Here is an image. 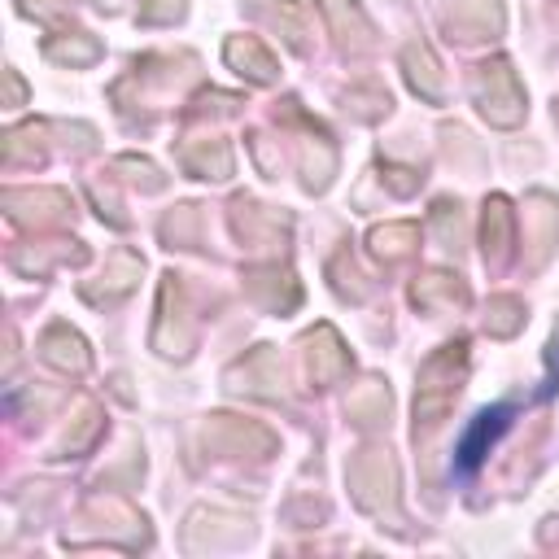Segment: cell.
I'll return each instance as SVG.
<instances>
[{"label":"cell","mask_w":559,"mask_h":559,"mask_svg":"<svg viewBox=\"0 0 559 559\" xmlns=\"http://www.w3.org/2000/svg\"><path fill=\"white\" fill-rule=\"evenodd\" d=\"M503 424H507V411L481 415V420H477V433L463 437V450H459V455H463V468H472V463L481 459V446H485V442H494V437L503 433Z\"/></svg>","instance_id":"1"}]
</instances>
